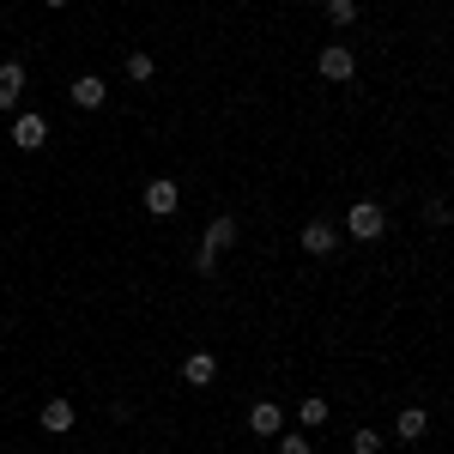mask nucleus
<instances>
[{
  "instance_id": "13",
  "label": "nucleus",
  "mask_w": 454,
  "mask_h": 454,
  "mask_svg": "<svg viewBox=\"0 0 454 454\" xmlns=\"http://www.w3.org/2000/svg\"><path fill=\"white\" fill-rule=\"evenodd\" d=\"M327 25L333 31H351L357 25V0H327Z\"/></svg>"
},
{
  "instance_id": "11",
  "label": "nucleus",
  "mask_w": 454,
  "mask_h": 454,
  "mask_svg": "<svg viewBox=\"0 0 454 454\" xmlns=\"http://www.w3.org/2000/svg\"><path fill=\"white\" fill-rule=\"evenodd\" d=\"M394 436H400V442H424V436H430V412H424V406H406V412L394 419Z\"/></svg>"
},
{
  "instance_id": "7",
  "label": "nucleus",
  "mask_w": 454,
  "mask_h": 454,
  "mask_svg": "<svg viewBox=\"0 0 454 454\" xmlns=\"http://www.w3.org/2000/svg\"><path fill=\"white\" fill-rule=\"evenodd\" d=\"M248 430L273 442V436H279V430H285V412H279V406H273V400H254V406H248Z\"/></svg>"
},
{
  "instance_id": "10",
  "label": "nucleus",
  "mask_w": 454,
  "mask_h": 454,
  "mask_svg": "<svg viewBox=\"0 0 454 454\" xmlns=\"http://www.w3.org/2000/svg\"><path fill=\"white\" fill-rule=\"evenodd\" d=\"M231 243H237V218H212L207 237H200V254H212V261H218V254H224Z\"/></svg>"
},
{
  "instance_id": "16",
  "label": "nucleus",
  "mask_w": 454,
  "mask_h": 454,
  "mask_svg": "<svg viewBox=\"0 0 454 454\" xmlns=\"http://www.w3.org/2000/svg\"><path fill=\"white\" fill-rule=\"evenodd\" d=\"M152 73H158V67H152V55H145V49H134V55H128V79H140V85H145Z\"/></svg>"
},
{
  "instance_id": "4",
  "label": "nucleus",
  "mask_w": 454,
  "mask_h": 454,
  "mask_svg": "<svg viewBox=\"0 0 454 454\" xmlns=\"http://www.w3.org/2000/svg\"><path fill=\"white\" fill-rule=\"evenodd\" d=\"M12 145H19V152H43V145H49V121H43V115H12Z\"/></svg>"
},
{
  "instance_id": "1",
  "label": "nucleus",
  "mask_w": 454,
  "mask_h": 454,
  "mask_svg": "<svg viewBox=\"0 0 454 454\" xmlns=\"http://www.w3.org/2000/svg\"><path fill=\"white\" fill-rule=\"evenodd\" d=\"M346 237H357V243H382V237H387V212L376 207V200H351Z\"/></svg>"
},
{
  "instance_id": "15",
  "label": "nucleus",
  "mask_w": 454,
  "mask_h": 454,
  "mask_svg": "<svg viewBox=\"0 0 454 454\" xmlns=\"http://www.w3.org/2000/svg\"><path fill=\"white\" fill-rule=\"evenodd\" d=\"M351 454H382V430H370V424H364V430L351 436Z\"/></svg>"
},
{
  "instance_id": "3",
  "label": "nucleus",
  "mask_w": 454,
  "mask_h": 454,
  "mask_svg": "<svg viewBox=\"0 0 454 454\" xmlns=\"http://www.w3.org/2000/svg\"><path fill=\"white\" fill-rule=\"evenodd\" d=\"M176 207H182V188H176L170 176H152V182H145V212H152V218H170Z\"/></svg>"
},
{
  "instance_id": "17",
  "label": "nucleus",
  "mask_w": 454,
  "mask_h": 454,
  "mask_svg": "<svg viewBox=\"0 0 454 454\" xmlns=\"http://www.w3.org/2000/svg\"><path fill=\"white\" fill-rule=\"evenodd\" d=\"M279 454H315V449H309V436H297V430L285 436V430H279Z\"/></svg>"
},
{
  "instance_id": "18",
  "label": "nucleus",
  "mask_w": 454,
  "mask_h": 454,
  "mask_svg": "<svg viewBox=\"0 0 454 454\" xmlns=\"http://www.w3.org/2000/svg\"><path fill=\"white\" fill-rule=\"evenodd\" d=\"M43 6H73V0H43Z\"/></svg>"
},
{
  "instance_id": "2",
  "label": "nucleus",
  "mask_w": 454,
  "mask_h": 454,
  "mask_svg": "<svg viewBox=\"0 0 454 454\" xmlns=\"http://www.w3.org/2000/svg\"><path fill=\"white\" fill-rule=\"evenodd\" d=\"M315 73H321V79H327V85H346L351 73H357V55H351L346 43H327V49H321V55H315Z\"/></svg>"
},
{
  "instance_id": "14",
  "label": "nucleus",
  "mask_w": 454,
  "mask_h": 454,
  "mask_svg": "<svg viewBox=\"0 0 454 454\" xmlns=\"http://www.w3.org/2000/svg\"><path fill=\"white\" fill-rule=\"evenodd\" d=\"M297 424H309V430H321V424H327V400H321V394H309V400L297 406Z\"/></svg>"
},
{
  "instance_id": "5",
  "label": "nucleus",
  "mask_w": 454,
  "mask_h": 454,
  "mask_svg": "<svg viewBox=\"0 0 454 454\" xmlns=\"http://www.w3.org/2000/svg\"><path fill=\"white\" fill-rule=\"evenodd\" d=\"M182 382L188 387H212L218 382V357H212V351H188V357H182Z\"/></svg>"
},
{
  "instance_id": "6",
  "label": "nucleus",
  "mask_w": 454,
  "mask_h": 454,
  "mask_svg": "<svg viewBox=\"0 0 454 454\" xmlns=\"http://www.w3.org/2000/svg\"><path fill=\"white\" fill-rule=\"evenodd\" d=\"M67 98H73V109H98L109 98V85L98 79V73H79V79L67 85Z\"/></svg>"
},
{
  "instance_id": "12",
  "label": "nucleus",
  "mask_w": 454,
  "mask_h": 454,
  "mask_svg": "<svg viewBox=\"0 0 454 454\" xmlns=\"http://www.w3.org/2000/svg\"><path fill=\"white\" fill-rule=\"evenodd\" d=\"M25 98V61H0V109H12Z\"/></svg>"
},
{
  "instance_id": "8",
  "label": "nucleus",
  "mask_w": 454,
  "mask_h": 454,
  "mask_svg": "<svg viewBox=\"0 0 454 454\" xmlns=\"http://www.w3.org/2000/svg\"><path fill=\"white\" fill-rule=\"evenodd\" d=\"M297 243L309 248V254H333V248H340V231H333V224H327V218H309V224H303V237H297Z\"/></svg>"
},
{
  "instance_id": "9",
  "label": "nucleus",
  "mask_w": 454,
  "mask_h": 454,
  "mask_svg": "<svg viewBox=\"0 0 454 454\" xmlns=\"http://www.w3.org/2000/svg\"><path fill=\"white\" fill-rule=\"evenodd\" d=\"M43 430H49V436H67L73 424H79V406H73V400H49V406H43Z\"/></svg>"
}]
</instances>
